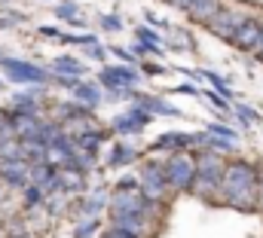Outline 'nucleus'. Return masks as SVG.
<instances>
[{
  "instance_id": "obj_1",
  "label": "nucleus",
  "mask_w": 263,
  "mask_h": 238,
  "mask_svg": "<svg viewBox=\"0 0 263 238\" xmlns=\"http://www.w3.org/2000/svg\"><path fill=\"white\" fill-rule=\"evenodd\" d=\"M257 192H260V168L248 159H233L223 165L220 174V205L233 208V211H257Z\"/></svg>"
},
{
  "instance_id": "obj_2",
  "label": "nucleus",
  "mask_w": 263,
  "mask_h": 238,
  "mask_svg": "<svg viewBox=\"0 0 263 238\" xmlns=\"http://www.w3.org/2000/svg\"><path fill=\"white\" fill-rule=\"evenodd\" d=\"M196 177H193V186H190V195L202 199L205 205H220V195H217V186H220V174H223V159L220 153L202 147L196 156Z\"/></svg>"
},
{
  "instance_id": "obj_3",
  "label": "nucleus",
  "mask_w": 263,
  "mask_h": 238,
  "mask_svg": "<svg viewBox=\"0 0 263 238\" xmlns=\"http://www.w3.org/2000/svg\"><path fill=\"white\" fill-rule=\"evenodd\" d=\"M107 208H110V220H117V217H147V220L159 223L165 205L147 199L141 189H114Z\"/></svg>"
},
{
  "instance_id": "obj_4",
  "label": "nucleus",
  "mask_w": 263,
  "mask_h": 238,
  "mask_svg": "<svg viewBox=\"0 0 263 238\" xmlns=\"http://www.w3.org/2000/svg\"><path fill=\"white\" fill-rule=\"evenodd\" d=\"M162 165H165V177H168L172 192H190L193 177H196V159H193V156H187V153H172Z\"/></svg>"
},
{
  "instance_id": "obj_5",
  "label": "nucleus",
  "mask_w": 263,
  "mask_h": 238,
  "mask_svg": "<svg viewBox=\"0 0 263 238\" xmlns=\"http://www.w3.org/2000/svg\"><path fill=\"white\" fill-rule=\"evenodd\" d=\"M138 189L153 199V202H162L172 195V186H168V177H165V165L162 162H144L141 174H138Z\"/></svg>"
},
{
  "instance_id": "obj_6",
  "label": "nucleus",
  "mask_w": 263,
  "mask_h": 238,
  "mask_svg": "<svg viewBox=\"0 0 263 238\" xmlns=\"http://www.w3.org/2000/svg\"><path fill=\"white\" fill-rule=\"evenodd\" d=\"M0 67H3V76L9 83H18V86H43L49 80V73L34 64V61H22V58H0Z\"/></svg>"
},
{
  "instance_id": "obj_7",
  "label": "nucleus",
  "mask_w": 263,
  "mask_h": 238,
  "mask_svg": "<svg viewBox=\"0 0 263 238\" xmlns=\"http://www.w3.org/2000/svg\"><path fill=\"white\" fill-rule=\"evenodd\" d=\"M245 18H248V12H242V9H236V6H220V9L205 22V28H208V34H214V37H220V40H230L233 31H236Z\"/></svg>"
},
{
  "instance_id": "obj_8",
  "label": "nucleus",
  "mask_w": 263,
  "mask_h": 238,
  "mask_svg": "<svg viewBox=\"0 0 263 238\" xmlns=\"http://www.w3.org/2000/svg\"><path fill=\"white\" fill-rule=\"evenodd\" d=\"M260 28H263V22H257L254 15H248V18H245V22L233 31L230 46H233V49H239V52H254L257 37H260Z\"/></svg>"
},
{
  "instance_id": "obj_9",
  "label": "nucleus",
  "mask_w": 263,
  "mask_h": 238,
  "mask_svg": "<svg viewBox=\"0 0 263 238\" xmlns=\"http://www.w3.org/2000/svg\"><path fill=\"white\" fill-rule=\"evenodd\" d=\"M135 83H138V73L129 64H107L98 73V86H104V89H126V86H135Z\"/></svg>"
},
{
  "instance_id": "obj_10",
  "label": "nucleus",
  "mask_w": 263,
  "mask_h": 238,
  "mask_svg": "<svg viewBox=\"0 0 263 238\" xmlns=\"http://www.w3.org/2000/svg\"><path fill=\"white\" fill-rule=\"evenodd\" d=\"M150 119H153V113H147L141 104H135L129 113H120V116L114 119V122H110V128H114L117 134H135V131H141Z\"/></svg>"
},
{
  "instance_id": "obj_11",
  "label": "nucleus",
  "mask_w": 263,
  "mask_h": 238,
  "mask_svg": "<svg viewBox=\"0 0 263 238\" xmlns=\"http://www.w3.org/2000/svg\"><path fill=\"white\" fill-rule=\"evenodd\" d=\"M0 180L6 186H15L22 189L28 180H31V165L25 159H0Z\"/></svg>"
},
{
  "instance_id": "obj_12",
  "label": "nucleus",
  "mask_w": 263,
  "mask_h": 238,
  "mask_svg": "<svg viewBox=\"0 0 263 238\" xmlns=\"http://www.w3.org/2000/svg\"><path fill=\"white\" fill-rule=\"evenodd\" d=\"M223 6V0H187V6H184V12H187V18L190 22H196V25H205L217 9Z\"/></svg>"
},
{
  "instance_id": "obj_13",
  "label": "nucleus",
  "mask_w": 263,
  "mask_h": 238,
  "mask_svg": "<svg viewBox=\"0 0 263 238\" xmlns=\"http://www.w3.org/2000/svg\"><path fill=\"white\" fill-rule=\"evenodd\" d=\"M135 101L147 110V113H153V116H184L178 107H172L168 101H162V98H153V95H138L135 92Z\"/></svg>"
},
{
  "instance_id": "obj_14",
  "label": "nucleus",
  "mask_w": 263,
  "mask_h": 238,
  "mask_svg": "<svg viewBox=\"0 0 263 238\" xmlns=\"http://www.w3.org/2000/svg\"><path fill=\"white\" fill-rule=\"evenodd\" d=\"M70 95H73V101H80V104H86V107H98L101 104V86L98 83H77L73 89H70Z\"/></svg>"
},
{
  "instance_id": "obj_15",
  "label": "nucleus",
  "mask_w": 263,
  "mask_h": 238,
  "mask_svg": "<svg viewBox=\"0 0 263 238\" xmlns=\"http://www.w3.org/2000/svg\"><path fill=\"white\" fill-rule=\"evenodd\" d=\"M104 137H107V131L92 125L89 131L77 134V137H73V144H77V150H80V153H92V156H95V153H98V147L104 144Z\"/></svg>"
},
{
  "instance_id": "obj_16",
  "label": "nucleus",
  "mask_w": 263,
  "mask_h": 238,
  "mask_svg": "<svg viewBox=\"0 0 263 238\" xmlns=\"http://www.w3.org/2000/svg\"><path fill=\"white\" fill-rule=\"evenodd\" d=\"M52 73L83 80V76H86V64H83L80 58H73V55H59V58L52 61Z\"/></svg>"
},
{
  "instance_id": "obj_17",
  "label": "nucleus",
  "mask_w": 263,
  "mask_h": 238,
  "mask_svg": "<svg viewBox=\"0 0 263 238\" xmlns=\"http://www.w3.org/2000/svg\"><path fill=\"white\" fill-rule=\"evenodd\" d=\"M40 98H43V89H34V92H15V95H12V107H15V110H28V113H37Z\"/></svg>"
},
{
  "instance_id": "obj_18",
  "label": "nucleus",
  "mask_w": 263,
  "mask_h": 238,
  "mask_svg": "<svg viewBox=\"0 0 263 238\" xmlns=\"http://www.w3.org/2000/svg\"><path fill=\"white\" fill-rule=\"evenodd\" d=\"M55 18H59V22H67V25H73V28L83 25V18H80V6H77L73 0H62V3H55Z\"/></svg>"
},
{
  "instance_id": "obj_19",
  "label": "nucleus",
  "mask_w": 263,
  "mask_h": 238,
  "mask_svg": "<svg viewBox=\"0 0 263 238\" xmlns=\"http://www.w3.org/2000/svg\"><path fill=\"white\" fill-rule=\"evenodd\" d=\"M138 159V153L132 150L129 144H117L114 150H110V159H107V165H114V168H123V165H129Z\"/></svg>"
},
{
  "instance_id": "obj_20",
  "label": "nucleus",
  "mask_w": 263,
  "mask_h": 238,
  "mask_svg": "<svg viewBox=\"0 0 263 238\" xmlns=\"http://www.w3.org/2000/svg\"><path fill=\"white\" fill-rule=\"evenodd\" d=\"M55 113H59L62 122H67V119H73V116H89L92 107H86V104H80V101H65V104L55 107Z\"/></svg>"
},
{
  "instance_id": "obj_21",
  "label": "nucleus",
  "mask_w": 263,
  "mask_h": 238,
  "mask_svg": "<svg viewBox=\"0 0 263 238\" xmlns=\"http://www.w3.org/2000/svg\"><path fill=\"white\" fill-rule=\"evenodd\" d=\"M107 205V199L104 195H86L83 202H80V214L83 217H98V211Z\"/></svg>"
},
{
  "instance_id": "obj_22",
  "label": "nucleus",
  "mask_w": 263,
  "mask_h": 238,
  "mask_svg": "<svg viewBox=\"0 0 263 238\" xmlns=\"http://www.w3.org/2000/svg\"><path fill=\"white\" fill-rule=\"evenodd\" d=\"M233 113L239 116L242 125H257V122H260V113H257L254 107H248V104H233Z\"/></svg>"
},
{
  "instance_id": "obj_23",
  "label": "nucleus",
  "mask_w": 263,
  "mask_h": 238,
  "mask_svg": "<svg viewBox=\"0 0 263 238\" xmlns=\"http://www.w3.org/2000/svg\"><path fill=\"white\" fill-rule=\"evenodd\" d=\"M98 232V217H86L77 229H73V238H92Z\"/></svg>"
},
{
  "instance_id": "obj_24",
  "label": "nucleus",
  "mask_w": 263,
  "mask_h": 238,
  "mask_svg": "<svg viewBox=\"0 0 263 238\" xmlns=\"http://www.w3.org/2000/svg\"><path fill=\"white\" fill-rule=\"evenodd\" d=\"M135 37H138L141 43H153V46H159V43H162V40H159V34H156L153 28H144V25H138V28H135Z\"/></svg>"
},
{
  "instance_id": "obj_25",
  "label": "nucleus",
  "mask_w": 263,
  "mask_h": 238,
  "mask_svg": "<svg viewBox=\"0 0 263 238\" xmlns=\"http://www.w3.org/2000/svg\"><path fill=\"white\" fill-rule=\"evenodd\" d=\"M22 22H25L22 12H15V9H12V12H3V15H0V31H9V28H15V25H22Z\"/></svg>"
},
{
  "instance_id": "obj_26",
  "label": "nucleus",
  "mask_w": 263,
  "mask_h": 238,
  "mask_svg": "<svg viewBox=\"0 0 263 238\" xmlns=\"http://www.w3.org/2000/svg\"><path fill=\"white\" fill-rule=\"evenodd\" d=\"M205 98H208V101H211V104H214L217 110H223V113H227V110H233V104H230V101H227L223 95H217L214 89H208V92H205Z\"/></svg>"
},
{
  "instance_id": "obj_27",
  "label": "nucleus",
  "mask_w": 263,
  "mask_h": 238,
  "mask_svg": "<svg viewBox=\"0 0 263 238\" xmlns=\"http://www.w3.org/2000/svg\"><path fill=\"white\" fill-rule=\"evenodd\" d=\"M98 25H101L104 31H110V34H114V31H120V28H123V18H120V15H101V18H98Z\"/></svg>"
},
{
  "instance_id": "obj_28",
  "label": "nucleus",
  "mask_w": 263,
  "mask_h": 238,
  "mask_svg": "<svg viewBox=\"0 0 263 238\" xmlns=\"http://www.w3.org/2000/svg\"><path fill=\"white\" fill-rule=\"evenodd\" d=\"M208 131H211V134H220V137H230V141H236V137H239V134H236V128H230V125H220V122L208 125Z\"/></svg>"
},
{
  "instance_id": "obj_29",
  "label": "nucleus",
  "mask_w": 263,
  "mask_h": 238,
  "mask_svg": "<svg viewBox=\"0 0 263 238\" xmlns=\"http://www.w3.org/2000/svg\"><path fill=\"white\" fill-rule=\"evenodd\" d=\"M110 52H114L120 61H126V64H135V61H138V55L129 52V49H123V46H110Z\"/></svg>"
},
{
  "instance_id": "obj_30",
  "label": "nucleus",
  "mask_w": 263,
  "mask_h": 238,
  "mask_svg": "<svg viewBox=\"0 0 263 238\" xmlns=\"http://www.w3.org/2000/svg\"><path fill=\"white\" fill-rule=\"evenodd\" d=\"M135 55H150V58H153V55H159V46H153V43H141V40H138Z\"/></svg>"
},
{
  "instance_id": "obj_31",
  "label": "nucleus",
  "mask_w": 263,
  "mask_h": 238,
  "mask_svg": "<svg viewBox=\"0 0 263 238\" xmlns=\"http://www.w3.org/2000/svg\"><path fill=\"white\" fill-rule=\"evenodd\" d=\"M101 238H138V235H132V232H126V229H120V226L110 223V229H104V235Z\"/></svg>"
},
{
  "instance_id": "obj_32",
  "label": "nucleus",
  "mask_w": 263,
  "mask_h": 238,
  "mask_svg": "<svg viewBox=\"0 0 263 238\" xmlns=\"http://www.w3.org/2000/svg\"><path fill=\"white\" fill-rule=\"evenodd\" d=\"M141 70H144V73H150V76H162V73H165V67H162V64H153V61H144V64H141Z\"/></svg>"
},
{
  "instance_id": "obj_33",
  "label": "nucleus",
  "mask_w": 263,
  "mask_h": 238,
  "mask_svg": "<svg viewBox=\"0 0 263 238\" xmlns=\"http://www.w3.org/2000/svg\"><path fill=\"white\" fill-rule=\"evenodd\" d=\"M86 55H89V58H95V61H104V58H107V52H104V49H101L98 43H92V46H86Z\"/></svg>"
},
{
  "instance_id": "obj_34",
  "label": "nucleus",
  "mask_w": 263,
  "mask_h": 238,
  "mask_svg": "<svg viewBox=\"0 0 263 238\" xmlns=\"http://www.w3.org/2000/svg\"><path fill=\"white\" fill-rule=\"evenodd\" d=\"M172 92H181V95H193V98L199 95L196 83H181V86H178V89H172Z\"/></svg>"
},
{
  "instance_id": "obj_35",
  "label": "nucleus",
  "mask_w": 263,
  "mask_h": 238,
  "mask_svg": "<svg viewBox=\"0 0 263 238\" xmlns=\"http://www.w3.org/2000/svg\"><path fill=\"white\" fill-rule=\"evenodd\" d=\"M114 186L117 189H138V177H120Z\"/></svg>"
},
{
  "instance_id": "obj_36",
  "label": "nucleus",
  "mask_w": 263,
  "mask_h": 238,
  "mask_svg": "<svg viewBox=\"0 0 263 238\" xmlns=\"http://www.w3.org/2000/svg\"><path fill=\"white\" fill-rule=\"evenodd\" d=\"M40 37H52V40H59V37H62V31H59V28H52V25H43V28H40Z\"/></svg>"
},
{
  "instance_id": "obj_37",
  "label": "nucleus",
  "mask_w": 263,
  "mask_h": 238,
  "mask_svg": "<svg viewBox=\"0 0 263 238\" xmlns=\"http://www.w3.org/2000/svg\"><path fill=\"white\" fill-rule=\"evenodd\" d=\"M251 55H257V58L263 61V28H260V37H257V46H254V52Z\"/></svg>"
},
{
  "instance_id": "obj_38",
  "label": "nucleus",
  "mask_w": 263,
  "mask_h": 238,
  "mask_svg": "<svg viewBox=\"0 0 263 238\" xmlns=\"http://www.w3.org/2000/svg\"><path fill=\"white\" fill-rule=\"evenodd\" d=\"M257 211L263 214V171H260V192H257Z\"/></svg>"
},
{
  "instance_id": "obj_39",
  "label": "nucleus",
  "mask_w": 263,
  "mask_h": 238,
  "mask_svg": "<svg viewBox=\"0 0 263 238\" xmlns=\"http://www.w3.org/2000/svg\"><path fill=\"white\" fill-rule=\"evenodd\" d=\"M165 3H172V6H178V9H184V6H187V0H165Z\"/></svg>"
},
{
  "instance_id": "obj_40",
  "label": "nucleus",
  "mask_w": 263,
  "mask_h": 238,
  "mask_svg": "<svg viewBox=\"0 0 263 238\" xmlns=\"http://www.w3.org/2000/svg\"><path fill=\"white\" fill-rule=\"evenodd\" d=\"M0 89H3V80H0Z\"/></svg>"
}]
</instances>
